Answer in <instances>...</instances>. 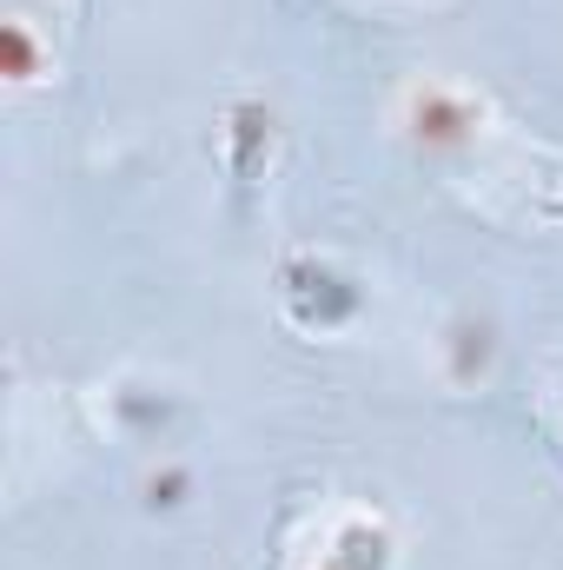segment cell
<instances>
[{
    "instance_id": "6da1fadb",
    "label": "cell",
    "mask_w": 563,
    "mask_h": 570,
    "mask_svg": "<svg viewBox=\"0 0 563 570\" xmlns=\"http://www.w3.org/2000/svg\"><path fill=\"white\" fill-rule=\"evenodd\" d=\"M279 298H285V318H292L298 332H338V325H352L358 305H365L358 279L338 273V266H325V259H285Z\"/></svg>"
},
{
    "instance_id": "7a4b0ae2",
    "label": "cell",
    "mask_w": 563,
    "mask_h": 570,
    "mask_svg": "<svg viewBox=\"0 0 563 570\" xmlns=\"http://www.w3.org/2000/svg\"><path fill=\"white\" fill-rule=\"evenodd\" d=\"M405 120H412V134L431 153H471L477 134H484V100L464 94V87H451V80H424L405 100Z\"/></svg>"
},
{
    "instance_id": "3957f363",
    "label": "cell",
    "mask_w": 563,
    "mask_h": 570,
    "mask_svg": "<svg viewBox=\"0 0 563 570\" xmlns=\"http://www.w3.org/2000/svg\"><path fill=\"white\" fill-rule=\"evenodd\" d=\"M398 558V538L378 511H345L318 551V570H392Z\"/></svg>"
},
{
    "instance_id": "277c9868",
    "label": "cell",
    "mask_w": 563,
    "mask_h": 570,
    "mask_svg": "<svg viewBox=\"0 0 563 570\" xmlns=\"http://www.w3.org/2000/svg\"><path fill=\"white\" fill-rule=\"evenodd\" d=\"M266 146H273V114L259 107V100H239L233 114H226V166H233V179H259V166H266Z\"/></svg>"
},
{
    "instance_id": "5b68a950",
    "label": "cell",
    "mask_w": 563,
    "mask_h": 570,
    "mask_svg": "<svg viewBox=\"0 0 563 570\" xmlns=\"http://www.w3.org/2000/svg\"><path fill=\"white\" fill-rule=\"evenodd\" d=\"M0 73H7L13 87H33V80H40V47H33V27H27L20 13L0 27Z\"/></svg>"
},
{
    "instance_id": "8992f818",
    "label": "cell",
    "mask_w": 563,
    "mask_h": 570,
    "mask_svg": "<svg viewBox=\"0 0 563 570\" xmlns=\"http://www.w3.org/2000/svg\"><path fill=\"white\" fill-rule=\"evenodd\" d=\"M451 352H457L451 379H471V372H484V358H491V332L471 325V318H457V325H451Z\"/></svg>"
},
{
    "instance_id": "52a82bcc",
    "label": "cell",
    "mask_w": 563,
    "mask_h": 570,
    "mask_svg": "<svg viewBox=\"0 0 563 570\" xmlns=\"http://www.w3.org/2000/svg\"><path fill=\"white\" fill-rule=\"evenodd\" d=\"M179 491H186V471H166V478H152V504H179Z\"/></svg>"
}]
</instances>
